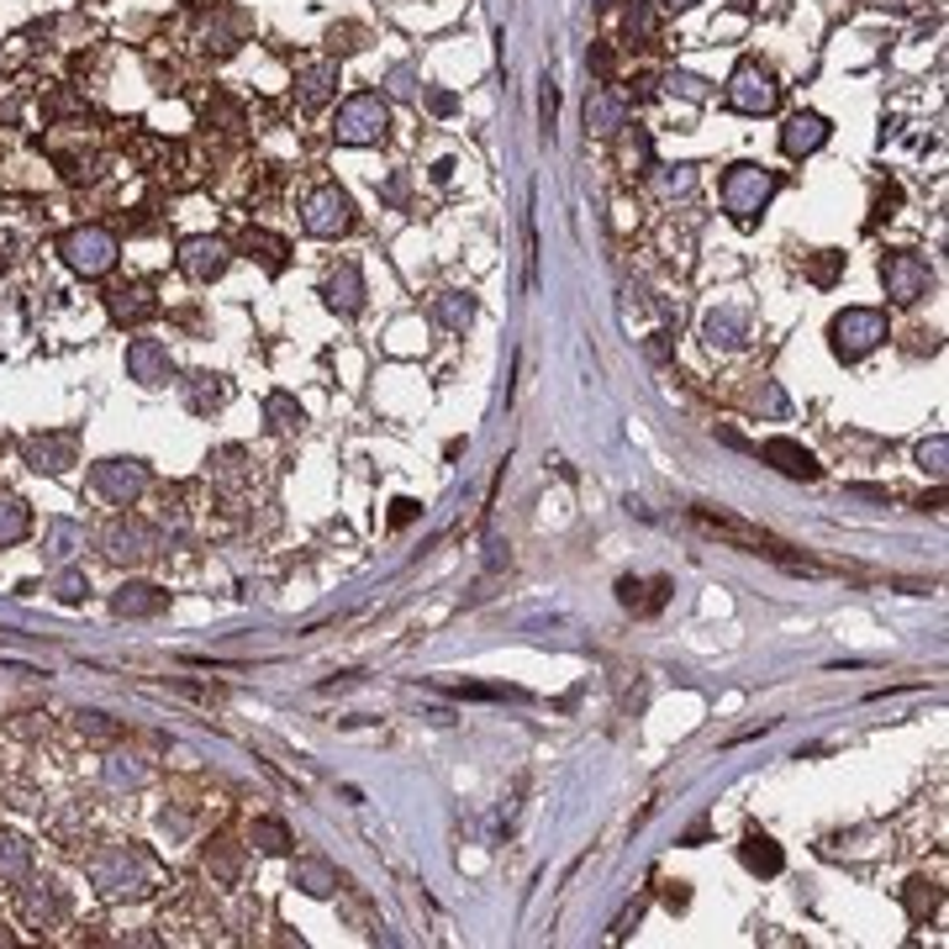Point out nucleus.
I'll return each mask as SVG.
<instances>
[{"instance_id": "1", "label": "nucleus", "mask_w": 949, "mask_h": 949, "mask_svg": "<svg viewBox=\"0 0 949 949\" xmlns=\"http://www.w3.org/2000/svg\"><path fill=\"white\" fill-rule=\"evenodd\" d=\"M85 876L106 902H142L153 892V860L142 850L111 844V850H95L85 860Z\"/></svg>"}, {"instance_id": "2", "label": "nucleus", "mask_w": 949, "mask_h": 949, "mask_svg": "<svg viewBox=\"0 0 949 949\" xmlns=\"http://www.w3.org/2000/svg\"><path fill=\"white\" fill-rule=\"evenodd\" d=\"M781 190V180H776V169L765 164H734L728 174H723V206H728V216H734L738 227H749L765 206H770V195Z\"/></svg>"}, {"instance_id": "3", "label": "nucleus", "mask_w": 949, "mask_h": 949, "mask_svg": "<svg viewBox=\"0 0 949 949\" xmlns=\"http://www.w3.org/2000/svg\"><path fill=\"white\" fill-rule=\"evenodd\" d=\"M385 127H391V106H385V95H380V90L349 95V100L338 106V121H332L338 142H349V148L380 142V138H385Z\"/></svg>"}, {"instance_id": "4", "label": "nucleus", "mask_w": 949, "mask_h": 949, "mask_svg": "<svg viewBox=\"0 0 949 949\" xmlns=\"http://www.w3.org/2000/svg\"><path fill=\"white\" fill-rule=\"evenodd\" d=\"M829 338H833V354L844 359V364H854V359L871 354L881 338H892V328H886V311H876V307H844L833 317Z\"/></svg>"}, {"instance_id": "5", "label": "nucleus", "mask_w": 949, "mask_h": 949, "mask_svg": "<svg viewBox=\"0 0 949 949\" xmlns=\"http://www.w3.org/2000/svg\"><path fill=\"white\" fill-rule=\"evenodd\" d=\"M58 254H64V264H70L74 275H85V280H100V275H106V269L117 264L121 243H117V233H106V227H74V233H64Z\"/></svg>"}, {"instance_id": "6", "label": "nucleus", "mask_w": 949, "mask_h": 949, "mask_svg": "<svg viewBox=\"0 0 949 949\" xmlns=\"http://www.w3.org/2000/svg\"><path fill=\"white\" fill-rule=\"evenodd\" d=\"M100 548L117 559V565H148L153 554H159V533L148 527L142 518H132V512H121V518L106 522V533H100Z\"/></svg>"}, {"instance_id": "7", "label": "nucleus", "mask_w": 949, "mask_h": 949, "mask_svg": "<svg viewBox=\"0 0 949 949\" xmlns=\"http://www.w3.org/2000/svg\"><path fill=\"white\" fill-rule=\"evenodd\" d=\"M301 227H307L311 237H343L354 227V201H349V190H338V185L311 190L307 206H301Z\"/></svg>"}, {"instance_id": "8", "label": "nucleus", "mask_w": 949, "mask_h": 949, "mask_svg": "<svg viewBox=\"0 0 949 949\" xmlns=\"http://www.w3.org/2000/svg\"><path fill=\"white\" fill-rule=\"evenodd\" d=\"M776 100H781L776 74L759 70V64H738L734 79H728V106H734V111H744V117H765V111H776Z\"/></svg>"}, {"instance_id": "9", "label": "nucleus", "mask_w": 949, "mask_h": 949, "mask_svg": "<svg viewBox=\"0 0 949 949\" xmlns=\"http://www.w3.org/2000/svg\"><path fill=\"white\" fill-rule=\"evenodd\" d=\"M881 280H886V296H892L897 307H913V301H924L928 296L934 269H928L918 254H886V259H881Z\"/></svg>"}, {"instance_id": "10", "label": "nucleus", "mask_w": 949, "mask_h": 949, "mask_svg": "<svg viewBox=\"0 0 949 949\" xmlns=\"http://www.w3.org/2000/svg\"><path fill=\"white\" fill-rule=\"evenodd\" d=\"M90 486L106 501L132 507V501L148 491V470H142L138 459H100V465H90Z\"/></svg>"}, {"instance_id": "11", "label": "nucleus", "mask_w": 949, "mask_h": 949, "mask_svg": "<svg viewBox=\"0 0 949 949\" xmlns=\"http://www.w3.org/2000/svg\"><path fill=\"white\" fill-rule=\"evenodd\" d=\"M64 913H70V902H64V892H58V881L53 876H38L22 886V924L26 928H58L64 924Z\"/></svg>"}, {"instance_id": "12", "label": "nucleus", "mask_w": 949, "mask_h": 949, "mask_svg": "<svg viewBox=\"0 0 949 949\" xmlns=\"http://www.w3.org/2000/svg\"><path fill=\"white\" fill-rule=\"evenodd\" d=\"M227 264H233V248H227L222 237H185V243H180V269H185L190 280L212 285Z\"/></svg>"}, {"instance_id": "13", "label": "nucleus", "mask_w": 949, "mask_h": 949, "mask_svg": "<svg viewBox=\"0 0 949 949\" xmlns=\"http://www.w3.org/2000/svg\"><path fill=\"white\" fill-rule=\"evenodd\" d=\"M22 459L38 474H64L74 465V433H32L22 438Z\"/></svg>"}, {"instance_id": "14", "label": "nucleus", "mask_w": 949, "mask_h": 949, "mask_svg": "<svg viewBox=\"0 0 949 949\" xmlns=\"http://www.w3.org/2000/svg\"><path fill=\"white\" fill-rule=\"evenodd\" d=\"M127 375L138 385H169L174 380V359H169V349L159 338H132L127 343Z\"/></svg>"}, {"instance_id": "15", "label": "nucleus", "mask_w": 949, "mask_h": 949, "mask_svg": "<svg viewBox=\"0 0 949 949\" xmlns=\"http://www.w3.org/2000/svg\"><path fill=\"white\" fill-rule=\"evenodd\" d=\"M829 117L823 111H797V117H786L781 127V153L786 159H807V153H818L823 142H829Z\"/></svg>"}, {"instance_id": "16", "label": "nucleus", "mask_w": 949, "mask_h": 949, "mask_svg": "<svg viewBox=\"0 0 949 949\" xmlns=\"http://www.w3.org/2000/svg\"><path fill=\"white\" fill-rule=\"evenodd\" d=\"M628 117H633V106H628L617 90H607V85H596V90L586 95V132H596V138H612V132H622V127H628Z\"/></svg>"}, {"instance_id": "17", "label": "nucleus", "mask_w": 949, "mask_h": 949, "mask_svg": "<svg viewBox=\"0 0 949 949\" xmlns=\"http://www.w3.org/2000/svg\"><path fill=\"white\" fill-rule=\"evenodd\" d=\"M759 459L776 465L781 474H791V480H818V474H823V465H818L802 444H791V438H765V444H759Z\"/></svg>"}, {"instance_id": "18", "label": "nucleus", "mask_w": 949, "mask_h": 949, "mask_svg": "<svg viewBox=\"0 0 949 949\" xmlns=\"http://www.w3.org/2000/svg\"><path fill=\"white\" fill-rule=\"evenodd\" d=\"M169 607V591L148 586V580H127L117 596H111V612L117 617H159Z\"/></svg>"}, {"instance_id": "19", "label": "nucleus", "mask_w": 949, "mask_h": 949, "mask_svg": "<svg viewBox=\"0 0 949 949\" xmlns=\"http://www.w3.org/2000/svg\"><path fill=\"white\" fill-rule=\"evenodd\" d=\"M322 296H328V307L343 311V317L364 311V275H359V264H338V275H328V285H322Z\"/></svg>"}, {"instance_id": "20", "label": "nucleus", "mask_w": 949, "mask_h": 949, "mask_svg": "<svg viewBox=\"0 0 949 949\" xmlns=\"http://www.w3.org/2000/svg\"><path fill=\"white\" fill-rule=\"evenodd\" d=\"M85 548V527L70 518H53L47 522V539H43V559L47 565H70L74 554Z\"/></svg>"}, {"instance_id": "21", "label": "nucleus", "mask_w": 949, "mask_h": 949, "mask_svg": "<svg viewBox=\"0 0 949 949\" xmlns=\"http://www.w3.org/2000/svg\"><path fill=\"white\" fill-rule=\"evenodd\" d=\"M332 95H338V64H311V70L301 74V85H296L301 111H322Z\"/></svg>"}, {"instance_id": "22", "label": "nucleus", "mask_w": 949, "mask_h": 949, "mask_svg": "<svg viewBox=\"0 0 949 949\" xmlns=\"http://www.w3.org/2000/svg\"><path fill=\"white\" fill-rule=\"evenodd\" d=\"M106 307H111L117 322H148V317L159 311V301H153V290H148V285H121V290L106 296Z\"/></svg>"}, {"instance_id": "23", "label": "nucleus", "mask_w": 949, "mask_h": 949, "mask_svg": "<svg viewBox=\"0 0 949 949\" xmlns=\"http://www.w3.org/2000/svg\"><path fill=\"white\" fill-rule=\"evenodd\" d=\"M702 338H707V349H738V338H744V311H738V307L707 311V322H702Z\"/></svg>"}, {"instance_id": "24", "label": "nucleus", "mask_w": 949, "mask_h": 949, "mask_svg": "<svg viewBox=\"0 0 949 949\" xmlns=\"http://www.w3.org/2000/svg\"><path fill=\"white\" fill-rule=\"evenodd\" d=\"M738 860H744V871H755V876H781V850L765 839V833H749L744 844H738Z\"/></svg>"}, {"instance_id": "25", "label": "nucleus", "mask_w": 949, "mask_h": 949, "mask_svg": "<svg viewBox=\"0 0 949 949\" xmlns=\"http://www.w3.org/2000/svg\"><path fill=\"white\" fill-rule=\"evenodd\" d=\"M243 254H248V259H259L269 275H280L285 269V237L264 233V227H248V233H243Z\"/></svg>"}, {"instance_id": "26", "label": "nucleus", "mask_w": 949, "mask_h": 949, "mask_svg": "<svg viewBox=\"0 0 949 949\" xmlns=\"http://www.w3.org/2000/svg\"><path fill=\"white\" fill-rule=\"evenodd\" d=\"M26 527H32V512H26L22 497H11V491H0V548L22 544Z\"/></svg>"}, {"instance_id": "27", "label": "nucleus", "mask_w": 949, "mask_h": 949, "mask_svg": "<svg viewBox=\"0 0 949 949\" xmlns=\"http://www.w3.org/2000/svg\"><path fill=\"white\" fill-rule=\"evenodd\" d=\"M290 881H296V886H301L307 897H332V892H338V876H332L328 860H296Z\"/></svg>"}, {"instance_id": "28", "label": "nucleus", "mask_w": 949, "mask_h": 949, "mask_svg": "<svg viewBox=\"0 0 949 949\" xmlns=\"http://www.w3.org/2000/svg\"><path fill=\"white\" fill-rule=\"evenodd\" d=\"M32 871V844L22 833H0V881H22Z\"/></svg>"}, {"instance_id": "29", "label": "nucleus", "mask_w": 949, "mask_h": 949, "mask_svg": "<svg viewBox=\"0 0 949 949\" xmlns=\"http://www.w3.org/2000/svg\"><path fill=\"white\" fill-rule=\"evenodd\" d=\"M654 32H660V17H654V6H649V0H633V6L622 11V38H628V43H649Z\"/></svg>"}, {"instance_id": "30", "label": "nucleus", "mask_w": 949, "mask_h": 949, "mask_svg": "<svg viewBox=\"0 0 949 949\" xmlns=\"http://www.w3.org/2000/svg\"><path fill=\"white\" fill-rule=\"evenodd\" d=\"M433 311H438V322H444V328H454V332H465L474 322V301L465 296V290H444Z\"/></svg>"}, {"instance_id": "31", "label": "nucleus", "mask_w": 949, "mask_h": 949, "mask_svg": "<svg viewBox=\"0 0 949 949\" xmlns=\"http://www.w3.org/2000/svg\"><path fill=\"white\" fill-rule=\"evenodd\" d=\"M264 417H269V427H275V433H296V427L307 423L301 402H296V396H285V391H275V396L264 402Z\"/></svg>"}, {"instance_id": "32", "label": "nucleus", "mask_w": 949, "mask_h": 949, "mask_svg": "<svg viewBox=\"0 0 949 949\" xmlns=\"http://www.w3.org/2000/svg\"><path fill=\"white\" fill-rule=\"evenodd\" d=\"M664 591H670V580H654V586H643V580H622V586H617L622 607H639V612H654V607H664Z\"/></svg>"}, {"instance_id": "33", "label": "nucleus", "mask_w": 949, "mask_h": 949, "mask_svg": "<svg viewBox=\"0 0 949 949\" xmlns=\"http://www.w3.org/2000/svg\"><path fill=\"white\" fill-rule=\"evenodd\" d=\"M248 839H254L264 854H285V850H290V829H285V823H275V818H254V823H248Z\"/></svg>"}, {"instance_id": "34", "label": "nucleus", "mask_w": 949, "mask_h": 949, "mask_svg": "<svg viewBox=\"0 0 949 949\" xmlns=\"http://www.w3.org/2000/svg\"><path fill=\"white\" fill-rule=\"evenodd\" d=\"M907 913H913V924H924V918H934L939 913V886L934 881H907Z\"/></svg>"}, {"instance_id": "35", "label": "nucleus", "mask_w": 949, "mask_h": 949, "mask_svg": "<svg viewBox=\"0 0 949 949\" xmlns=\"http://www.w3.org/2000/svg\"><path fill=\"white\" fill-rule=\"evenodd\" d=\"M148 781V765L132 755H111L106 759V786H142Z\"/></svg>"}, {"instance_id": "36", "label": "nucleus", "mask_w": 949, "mask_h": 949, "mask_svg": "<svg viewBox=\"0 0 949 949\" xmlns=\"http://www.w3.org/2000/svg\"><path fill=\"white\" fill-rule=\"evenodd\" d=\"M918 465H924L934 480H945V470H949V438H945V433H934V438H924V444H918Z\"/></svg>"}, {"instance_id": "37", "label": "nucleus", "mask_w": 949, "mask_h": 949, "mask_svg": "<svg viewBox=\"0 0 949 949\" xmlns=\"http://www.w3.org/2000/svg\"><path fill=\"white\" fill-rule=\"evenodd\" d=\"M654 185H660V195H686V190L696 185V169H691V164H675V169H664Z\"/></svg>"}, {"instance_id": "38", "label": "nucleus", "mask_w": 949, "mask_h": 949, "mask_svg": "<svg viewBox=\"0 0 949 949\" xmlns=\"http://www.w3.org/2000/svg\"><path fill=\"white\" fill-rule=\"evenodd\" d=\"M664 85H670V95H686V100H707V79H696V74L670 70V74H664Z\"/></svg>"}, {"instance_id": "39", "label": "nucleus", "mask_w": 949, "mask_h": 949, "mask_svg": "<svg viewBox=\"0 0 949 949\" xmlns=\"http://www.w3.org/2000/svg\"><path fill=\"white\" fill-rule=\"evenodd\" d=\"M385 90H391V95H402V100H412V95H417V74L406 70V64H396V70L385 74Z\"/></svg>"}, {"instance_id": "40", "label": "nucleus", "mask_w": 949, "mask_h": 949, "mask_svg": "<svg viewBox=\"0 0 949 949\" xmlns=\"http://www.w3.org/2000/svg\"><path fill=\"white\" fill-rule=\"evenodd\" d=\"M195 380H201V385H195V396H190V406H195V412H206V406L222 402V385H212V375H195Z\"/></svg>"}, {"instance_id": "41", "label": "nucleus", "mask_w": 949, "mask_h": 949, "mask_svg": "<svg viewBox=\"0 0 949 949\" xmlns=\"http://www.w3.org/2000/svg\"><path fill=\"white\" fill-rule=\"evenodd\" d=\"M90 591V586H85V575H58V601H64V607H74V601H79V596Z\"/></svg>"}, {"instance_id": "42", "label": "nucleus", "mask_w": 949, "mask_h": 949, "mask_svg": "<svg viewBox=\"0 0 949 949\" xmlns=\"http://www.w3.org/2000/svg\"><path fill=\"white\" fill-rule=\"evenodd\" d=\"M755 406H765L770 417H786V396H781V385H770V380H765V391L755 396Z\"/></svg>"}, {"instance_id": "43", "label": "nucleus", "mask_w": 949, "mask_h": 949, "mask_svg": "<svg viewBox=\"0 0 949 949\" xmlns=\"http://www.w3.org/2000/svg\"><path fill=\"white\" fill-rule=\"evenodd\" d=\"M839 269H844V254H823V259L812 264V280H818V285H829L833 275H839Z\"/></svg>"}, {"instance_id": "44", "label": "nucleus", "mask_w": 949, "mask_h": 949, "mask_svg": "<svg viewBox=\"0 0 949 949\" xmlns=\"http://www.w3.org/2000/svg\"><path fill=\"white\" fill-rule=\"evenodd\" d=\"M622 164H649V138L643 132H633V142L622 148Z\"/></svg>"}, {"instance_id": "45", "label": "nucleus", "mask_w": 949, "mask_h": 949, "mask_svg": "<svg viewBox=\"0 0 949 949\" xmlns=\"http://www.w3.org/2000/svg\"><path fill=\"white\" fill-rule=\"evenodd\" d=\"M412 518H417V501H396V512H391V527H406Z\"/></svg>"}, {"instance_id": "46", "label": "nucleus", "mask_w": 949, "mask_h": 949, "mask_svg": "<svg viewBox=\"0 0 949 949\" xmlns=\"http://www.w3.org/2000/svg\"><path fill=\"white\" fill-rule=\"evenodd\" d=\"M591 70L596 74H612V47H591Z\"/></svg>"}, {"instance_id": "47", "label": "nucleus", "mask_w": 949, "mask_h": 949, "mask_svg": "<svg viewBox=\"0 0 949 949\" xmlns=\"http://www.w3.org/2000/svg\"><path fill=\"white\" fill-rule=\"evenodd\" d=\"M554 111H559V90L544 79V121H548V127H554Z\"/></svg>"}, {"instance_id": "48", "label": "nucleus", "mask_w": 949, "mask_h": 949, "mask_svg": "<svg viewBox=\"0 0 949 949\" xmlns=\"http://www.w3.org/2000/svg\"><path fill=\"white\" fill-rule=\"evenodd\" d=\"M854 497H865V501H886V491H881V486H850Z\"/></svg>"}, {"instance_id": "49", "label": "nucleus", "mask_w": 949, "mask_h": 949, "mask_svg": "<svg viewBox=\"0 0 949 949\" xmlns=\"http://www.w3.org/2000/svg\"><path fill=\"white\" fill-rule=\"evenodd\" d=\"M427 100H433V111H454V95H444V90H433Z\"/></svg>"}, {"instance_id": "50", "label": "nucleus", "mask_w": 949, "mask_h": 949, "mask_svg": "<svg viewBox=\"0 0 949 949\" xmlns=\"http://www.w3.org/2000/svg\"><path fill=\"white\" fill-rule=\"evenodd\" d=\"M664 6H670V11H691L696 0H664Z\"/></svg>"}, {"instance_id": "51", "label": "nucleus", "mask_w": 949, "mask_h": 949, "mask_svg": "<svg viewBox=\"0 0 949 949\" xmlns=\"http://www.w3.org/2000/svg\"><path fill=\"white\" fill-rule=\"evenodd\" d=\"M591 6H601V11H607V6H612V0H591Z\"/></svg>"}]
</instances>
